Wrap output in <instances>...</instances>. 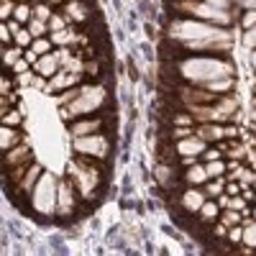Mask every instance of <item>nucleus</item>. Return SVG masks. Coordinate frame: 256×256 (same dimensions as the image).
Here are the masks:
<instances>
[{"mask_svg": "<svg viewBox=\"0 0 256 256\" xmlns=\"http://www.w3.org/2000/svg\"><path fill=\"white\" fill-rule=\"evenodd\" d=\"M177 70L192 84H208L220 77H233V64L226 59H212V56H190L180 62Z\"/></svg>", "mask_w": 256, "mask_h": 256, "instance_id": "f257e3e1", "label": "nucleus"}, {"mask_svg": "<svg viewBox=\"0 0 256 256\" xmlns=\"http://www.w3.org/2000/svg\"><path fill=\"white\" fill-rule=\"evenodd\" d=\"M169 36L184 41V44H190V41H230V34L210 24H202V20H174L169 28Z\"/></svg>", "mask_w": 256, "mask_h": 256, "instance_id": "f03ea898", "label": "nucleus"}, {"mask_svg": "<svg viewBox=\"0 0 256 256\" xmlns=\"http://www.w3.org/2000/svg\"><path fill=\"white\" fill-rule=\"evenodd\" d=\"M105 98H108V92H105V88H98V84H88V88H80L77 90V98L64 105L62 108V116L64 120H70L74 116H84V113H92L95 108H100V105L105 102Z\"/></svg>", "mask_w": 256, "mask_h": 256, "instance_id": "7ed1b4c3", "label": "nucleus"}, {"mask_svg": "<svg viewBox=\"0 0 256 256\" xmlns=\"http://www.w3.org/2000/svg\"><path fill=\"white\" fill-rule=\"evenodd\" d=\"M56 177L54 174H41L36 187L31 190V200H34V208L41 216H52L56 212Z\"/></svg>", "mask_w": 256, "mask_h": 256, "instance_id": "20e7f679", "label": "nucleus"}, {"mask_svg": "<svg viewBox=\"0 0 256 256\" xmlns=\"http://www.w3.org/2000/svg\"><path fill=\"white\" fill-rule=\"evenodd\" d=\"M74 152L95 156V159H105V156L110 154V144H108V138H105V136H98V134L77 136L74 138Z\"/></svg>", "mask_w": 256, "mask_h": 256, "instance_id": "39448f33", "label": "nucleus"}, {"mask_svg": "<svg viewBox=\"0 0 256 256\" xmlns=\"http://www.w3.org/2000/svg\"><path fill=\"white\" fill-rule=\"evenodd\" d=\"M192 110H195V116L205 123H212V120H226L233 116V110H236V100L233 98H223L220 102H216L212 108H200V105H192Z\"/></svg>", "mask_w": 256, "mask_h": 256, "instance_id": "423d86ee", "label": "nucleus"}, {"mask_svg": "<svg viewBox=\"0 0 256 256\" xmlns=\"http://www.w3.org/2000/svg\"><path fill=\"white\" fill-rule=\"evenodd\" d=\"M182 8H187L192 16H198V18H202V20H212V24H223V26H228V24H230L228 10L210 6L208 0H205V3H182Z\"/></svg>", "mask_w": 256, "mask_h": 256, "instance_id": "0eeeda50", "label": "nucleus"}, {"mask_svg": "<svg viewBox=\"0 0 256 256\" xmlns=\"http://www.w3.org/2000/svg\"><path fill=\"white\" fill-rule=\"evenodd\" d=\"M70 169L74 172V177H77V184H80V190L84 192V195H90V192L98 187V182H100L98 169H88L84 164H70Z\"/></svg>", "mask_w": 256, "mask_h": 256, "instance_id": "6e6552de", "label": "nucleus"}, {"mask_svg": "<svg viewBox=\"0 0 256 256\" xmlns=\"http://www.w3.org/2000/svg\"><path fill=\"white\" fill-rule=\"evenodd\" d=\"M202 148H205V138H200V136H187V138H182L180 144H177V152L182 154V156H200L202 154Z\"/></svg>", "mask_w": 256, "mask_h": 256, "instance_id": "1a4fd4ad", "label": "nucleus"}, {"mask_svg": "<svg viewBox=\"0 0 256 256\" xmlns=\"http://www.w3.org/2000/svg\"><path fill=\"white\" fill-rule=\"evenodd\" d=\"M72 205H74L72 187H70L67 182H62V184H59V198H56V216H70Z\"/></svg>", "mask_w": 256, "mask_h": 256, "instance_id": "9d476101", "label": "nucleus"}, {"mask_svg": "<svg viewBox=\"0 0 256 256\" xmlns=\"http://www.w3.org/2000/svg\"><path fill=\"white\" fill-rule=\"evenodd\" d=\"M100 126H102V120L90 118V120H77V123H72V126H70V131H72V136L77 138V136H90V134H98V131H100Z\"/></svg>", "mask_w": 256, "mask_h": 256, "instance_id": "9b49d317", "label": "nucleus"}, {"mask_svg": "<svg viewBox=\"0 0 256 256\" xmlns=\"http://www.w3.org/2000/svg\"><path fill=\"white\" fill-rule=\"evenodd\" d=\"M202 202H205V195H202L200 190H187L184 195H182V208H184V210H192V212H200Z\"/></svg>", "mask_w": 256, "mask_h": 256, "instance_id": "f8f14e48", "label": "nucleus"}, {"mask_svg": "<svg viewBox=\"0 0 256 256\" xmlns=\"http://www.w3.org/2000/svg\"><path fill=\"white\" fill-rule=\"evenodd\" d=\"M59 62H62V59H59L56 54H46L44 59L36 62V70L44 74V77H52V74L56 72V67H59Z\"/></svg>", "mask_w": 256, "mask_h": 256, "instance_id": "ddd939ff", "label": "nucleus"}, {"mask_svg": "<svg viewBox=\"0 0 256 256\" xmlns=\"http://www.w3.org/2000/svg\"><path fill=\"white\" fill-rule=\"evenodd\" d=\"M41 174H44V172H41V164H31V166H28V174L24 177V182L18 184V187H20V192H28V190H34Z\"/></svg>", "mask_w": 256, "mask_h": 256, "instance_id": "4468645a", "label": "nucleus"}, {"mask_svg": "<svg viewBox=\"0 0 256 256\" xmlns=\"http://www.w3.org/2000/svg\"><path fill=\"white\" fill-rule=\"evenodd\" d=\"M77 74L74 72H62L59 77H54L49 82V90H62V88H72V84H77Z\"/></svg>", "mask_w": 256, "mask_h": 256, "instance_id": "2eb2a0df", "label": "nucleus"}, {"mask_svg": "<svg viewBox=\"0 0 256 256\" xmlns=\"http://www.w3.org/2000/svg\"><path fill=\"white\" fill-rule=\"evenodd\" d=\"M208 177H210V174H208V169L200 166V164L190 166V172H187V182H190V184H205Z\"/></svg>", "mask_w": 256, "mask_h": 256, "instance_id": "dca6fc26", "label": "nucleus"}, {"mask_svg": "<svg viewBox=\"0 0 256 256\" xmlns=\"http://www.w3.org/2000/svg\"><path fill=\"white\" fill-rule=\"evenodd\" d=\"M198 136L200 138H208V141H216V138L228 136V131H226V128H220V126H202L200 131H198Z\"/></svg>", "mask_w": 256, "mask_h": 256, "instance_id": "f3484780", "label": "nucleus"}, {"mask_svg": "<svg viewBox=\"0 0 256 256\" xmlns=\"http://www.w3.org/2000/svg\"><path fill=\"white\" fill-rule=\"evenodd\" d=\"M18 141H20V136L13 131V128H10V126H3V134H0V144H3L6 152H10L13 146H18Z\"/></svg>", "mask_w": 256, "mask_h": 256, "instance_id": "a211bd4d", "label": "nucleus"}, {"mask_svg": "<svg viewBox=\"0 0 256 256\" xmlns=\"http://www.w3.org/2000/svg\"><path fill=\"white\" fill-rule=\"evenodd\" d=\"M205 88L210 90V92H228L230 88H233V77H220V80H212V82H208Z\"/></svg>", "mask_w": 256, "mask_h": 256, "instance_id": "6ab92c4d", "label": "nucleus"}, {"mask_svg": "<svg viewBox=\"0 0 256 256\" xmlns=\"http://www.w3.org/2000/svg\"><path fill=\"white\" fill-rule=\"evenodd\" d=\"M24 156H28V152H26V146H20V148H10V152H8V156H6V166L10 169L13 164H18V162H24Z\"/></svg>", "mask_w": 256, "mask_h": 256, "instance_id": "aec40b11", "label": "nucleus"}, {"mask_svg": "<svg viewBox=\"0 0 256 256\" xmlns=\"http://www.w3.org/2000/svg\"><path fill=\"white\" fill-rule=\"evenodd\" d=\"M244 244L248 248H256V223H246L244 226Z\"/></svg>", "mask_w": 256, "mask_h": 256, "instance_id": "412c9836", "label": "nucleus"}, {"mask_svg": "<svg viewBox=\"0 0 256 256\" xmlns=\"http://www.w3.org/2000/svg\"><path fill=\"white\" fill-rule=\"evenodd\" d=\"M218 216V202H202V208H200V218L202 220H212Z\"/></svg>", "mask_w": 256, "mask_h": 256, "instance_id": "4be33fe9", "label": "nucleus"}, {"mask_svg": "<svg viewBox=\"0 0 256 256\" xmlns=\"http://www.w3.org/2000/svg\"><path fill=\"white\" fill-rule=\"evenodd\" d=\"M205 169H208V174H210V177H220V174L226 172V164H223V162H218V159H210Z\"/></svg>", "mask_w": 256, "mask_h": 256, "instance_id": "5701e85b", "label": "nucleus"}, {"mask_svg": "<svg viewBox=\"0 0 256 256\" xmlns=\"http://www.w3.org/2000/svg\"><path fill=\"white\" fill-rule=\"evenodd\" d=\"M220 205L223 208H233V210H244L246 208V198H220Z\"/></svg>", "mask_w": 256, "mask_h": 256, "instance_id": "b1692460", "label": "nucleus"}, {"mask_svg": "<svg viewBox=\"0 0 256 256\" xmlns=\"http://www.w3.org/2000/svg\"><path fill=\"white\" fill-rule=\"evenodd\" d=\"M223 223H226V226H238V223H241V216H238V210L228 208V210H226V216H223Z\"/></svg>", "mask_w": 256, "mask_h": 256, "instance_id": "393cba45", "label": "nucleus"}, {"mask_svg": "<svg viewBox=\"0 0 256 256\" xmlns=\"http://www.w3.org/2000/svg\"><path fill=\"white\" fill-rule=\"evenodd\" d=\"M67 13H70L74 20H82V18H84V6H80V3H70V6H67Z\"/></svg>", "mask_w": 256, "mask_h": 256, "instance_id": "a878e982", "label": "nucleus"}, {"mask_svg": "<svg viewBox=\"0 0 256 256\" xmlns=\"http://www.w3.org/2000/svg\"><path fill=\"white\" fill-rule=\"evenodd\" d=\"M31 36H34L31 31H20V28H18V31H16V44H18V46H28V44H31Z\"/></svg>", "mask_w": 256, "mask_h": 256, "instance_id": "bb28decb", "label": "nucleus"}, {"mask_svg": "<svg viewBox=\"0 0 256 256\" xmlns=\"http://www.w3.org/2000/svg\"><path fill=\"white\" fill-rule=\"evenodd\" d=\"M31 46H34V54H46L49 52V41L46 38H36Z\"/></svg>", "mask_w": 256, "mask_h": 256, "instance_id": "cd10ccee", "label": "nucleus"}, {"mask_svg": "<svg viewBox=\"0 0 256 256\" xmlns=\"http://www.w3.org/2000/svg\"><path fill=\"white\" fill-rule=\"evenodd\" d=\"M34 36H41V34H44L46 31V26H44V20H41V18H34L31 20V28H28Z\"/></svg>", "mask_w": 256, "mask_h": 256, "instance_id": "c85d7f7f", "label": "nucleus"}, {"mask_svg": "<svg viewBox=\"0 0 256 256\" xmlns=\"http://www.w3.org/2000/svg\"><path fill=\"white\" fill-rule=\"evenodd\" d=\"M13 16H16V20H28V16H31V10H28V6H16V10H13Z\"/></svg>", "mask_w": 256, "mask_h": 256, "instance_id": "c756f323", "label": "nucleus"}, {"mask_svg": "<svg viewBox=\"0 0 256 256\" xmlns=\"http://www.w3.org/2000/svg\"><path fill=\"white\" fill-rule=\"evenodd\" d=\"M228 238H230L233 244H241V241H244V230H241V228H236V226H230V233H228Z\"/></svg>", "mask_w": 256, "mask_h": 256, "instance_id": "7c9ffc66", "label": "nucleus"}, {"mask_svg": "<svg viewBox=\"0 0 256 256\" xmlns=\"http://www.w3.org/2000/svg\"><path fill=\"white\" fill-rule=\"evenodd\" d=\"M54 41H56V44H70V41H72V36L67 34V31H54V36H52Z\"/></svg>", "mask_w": 256, "mask_h": 256, "instance_id": "2f4dec72", "label": "nucleus"}, {"mask_svg": "<svg viewBox=\"0 0 256 256\" xmlns=\"http://www.w3.org/2000/svg\"><path fill=\"white\" fill-rule=\"evenodd\" d=\"M244 44H246V46H256V26H251V28L246 31V36H244Z\"/></svg>", "mask_w": 256, "mask_h": 256, "instance_id": "473e14b6", "label": "nucleus"}, {"mask_svg": "<svg viewBox=\"0 0 256 256\" xmlns=\"http://www.w3.org/2000/svg\"><path fill=\"white\" fill-rule=\"evenodd\" d=\"M34 16H36V18H41V20H49V18H52V13H49V8H46V6H36Z\"/></svg>", "mask_w": 256, "mask_h": 256, "instance_id": "72a5a7b5", "label": "nucleus"}, {"mask_svg": "<svg viewBox=\"0 0 256 256\" xmlns=\"http://www.w3.org/2000/svg\"><path fill=\"white\" fill-rule=\"evenodd\" d=\"M18 123H20V116H18V113H6L3 126H18Z\"/></svg>", "mask_w": 256, "mask_h": 256, "instance_id": "f704fd0d", "label": "nucleus"}, {"mask_svg": "<svg viewBox=\"0 0 256 256\" xmlns=\"http://www.w3.org/2000/svg\"><path fill=\"white\" fill-rule=\"evenodd\" d=\"M244 26H246V28L256 26V8H254V10H248V13L244 16Z\"/></svg>", "mask_w": 256, "mask_h": 256, "instance_id": "c9c22d12", "label": "nucleus"}, {"mask_svg": "<svg viewBox=\"0 0 256 256\" xmlns=\"http://www.w3.org/2000/svg\"><path fill=\"white\" fill-rule=\"evenodd\" d=\"M18 56H20V52H18V49H13V52H6V64H8V67H13V64L18 62Z\"/></svg>", "mask_w": 256, "mask_h": 256, "instance_id": "e433bc0d", "label": "nucleus"}, {"mask_svg": "<svg viewBox=\"0 0 256 256\" xmlns=\"http://www.w3.org/2000/svg\"><path fill=\"white\" fill-rule=\"evenodd\" d=\"M220 190H223V182H210L208 184V195L216 198V195H220Z\"/></svg>", "mask_w": 256, "mask_h": 256, "instance_id": "4c0bfd02", "label": "nucleus"}, {"mask_svg": "<svg viewBox=\"0 0 256 256\" xmlns=\"http://www.w3.org/2000/svg\"><path fill=\"white\" fill-rule=\"evenodd\" d=\"M238 180H241V184H248V182L256 180V174L254 172H238Z\"/></svg>", "mask_w": 256, "mask_h": 256, "instance_id": "58836bf2", "label": "nucleus"}, {"mask_svg": "<svg viewBox=\"0 0 256 256\" xmlns=\"http://www.w3.org/2000/svg\"><path fill=\"white\" fill-rule=\"evenodd\" d=\"M210 6H216V8H223V10H228V6H230V0H208Z\"/></svg>", "mask_w": 256, "mask_h": 256, "instance_id": "ea45409f", "label": "nucleus"}, {"mask_svg": "<svg viewBox=\"0 0 256 256\" xmlns=\"http://www.w3.org/2000/svg\"><path fill=\"white\" fill-rule=\"evenodd\" d=\"M52 28H54V31H62V28H64V20H62L59 16H52Z\"/></svg>", "mask_w": 256, "mask_h": 256, "instance_id": "a19ab883", "label": "nucleus"}, {"mask_svg": "<svg viewBox=\"0 0 256 256\" xmlns=\"http://www.w3.org/2000/svg\"><path fill=\"white\" fill-rule=\"evenodd\" d=\"M241 3V8H246V10H254L256 8V0H238Z\"/></svg>", "mask_w": 256, "mask_h": 256, "instance_id": "79ce46f5", "label": "nucleus"}, {"mask_svg": "<svg viewBox=\"0 0 256 256\" xmlns=\"http://www.w3.org/2000/svg\"><path fill=\"white\" fill-rule=\"evenodd\" d=\"M190 120H192L190 116H177V118H174V123H177V126H180V123H182V126H190Z\"/></svg>", "mask_w": 256, "mask_h": 256, "instance_id": "37998d69", "label": "nucleus"}, {"mask_svg": "<svg viewBox=\"0 0 256 256\" xmlns=\"http://www.w3.org/2000/svg\"><path fill=\"white\" fill-rule=\"evenodd\" d=\"M0 34H3V36H0V38H3V44H8V41H10V28L3 26V31H0Z\"/></svg>", "mask_w": 256, "mask_h": 256, "instance_id": "c03bdc74", "label": "nucleus"}, {"mask_svg": "<svg viewBox=\"0 0 256 256\" xmlns=\"http://www.w3.org/2000/svg\"><path fill=\"white\" fill-rule=\"evenodd\" d=\"M13 70H16V72H24V70H26V62H20V59H18V62L13 64Z\"/></svg>", "mask_w": 256, "mask_h": 256, "instance_id": "a18cd8bd", "label": "nucleus"}, {"mask_svg": "<svg viewBox=\"0 0 256 256\" xmlns=\"http://www.w3.org/2000/svg\"><path fill=\"white\" fill-rule=\"evenodd\" d=\"M3 16H6V18L10 16V0H3Z\"/></svg>", "mask_w": 256, "mask_h": 256, "instance_id": "49530a36", "label": "nucleus"}, {"mask_svg": "<svg viewBox=\"0 0 256 256\" xmlns=\"http://www.w3.org/2000/svg\"><path fill=\"white\" fill-rule=\"evenodd\" d=\"M238 192V184H228V195H236Z\"/></svg>", "mask_w": 256, "mask_h": 256, "instance_id": "de8ad7c7", "label": "nucleus"}, {"mask_svg": "<svg viewBox=\"0 0 256 256\" xmlns=\"http://www.w3.org/2000/svg\"><path fill=\"white\" fill-rule=\"evenodd\" d=\"M190 136V131H187V128H182V131H177V138H187Z\"/></svg>", "mask_w": 256, "mask_h": 256, "instance_id": "09e8293b", "label": "nucleus"}, {"mask_svg": "<svg viewBox=\"0 0 256 256\" xmlns=\"http://www.w3.org/2000/svg\"><path fill=\"white\" fill-rule=\"evenodd\" d=\"M251 64H254V70H256V52L251 54Z\"/></svg>", "mask_w": 256, "mask_h": 256, "instance_id": "8fccbe9b", "label": "nucleus"}, {"mask_svg": "<svg viewBox=\"0 0 256 256\" xmlns=\"http://www.w3.org/2000/svg\"><path fill=\"white\" fill-rule=\"evenodd\" d=\"M254 169H256V159H254Z\"/></svg>", "mask_w": 256, "mask_h": 256, "instance_id": "3c124183", "label": "nucleus"}, {"mask_svg": "<svg viewBox=\"0 0 256 256\" xmlns=\"http://www.w3.org/2000/svg\"><path fill=\"white\" fill-rule=\"evenodd\" d=\"M254 184H256V180H254Z\"/></svg>", "mask_w": 256, "mask_h": 256, "instance_id": "603ef678", "label": "nucleus"}, {"mask_svg": "<svg viewBox=\"0 0 256 256\" xmlns=\"http://www.w3.org/2000/svg\"><path fill=\"white\" fill-rule=\"evenodd\" d=\"M254 128H256V126H254Z\"/></svg>", "mask_w": 256, "mask_h": 256, "instance_id": "864d4df0", "label": "nucleus"}]
</instances>
